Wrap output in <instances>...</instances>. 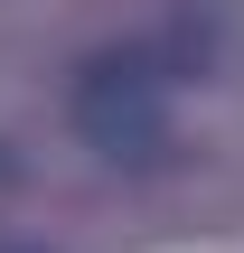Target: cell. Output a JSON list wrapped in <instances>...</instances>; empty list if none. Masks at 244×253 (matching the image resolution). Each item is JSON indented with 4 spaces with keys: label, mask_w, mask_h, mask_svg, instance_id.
<instances>
[{
    "label": "cell",
    "mask_w": 244,
    "mask_h": 253,
    "mask_svg": "<svg viewBox=\"0 0 244 253\" xmlns=\"http://www.w3.org/2000/svg\"><path fill=\"white\" fill-rule=\"evenodd\" d=\"M66 122H75V141H85L94 160L150 169V160L169 150V84H160L150 56H94V66L75 75V94H66Z\"/></svg>",
    "instance_id": "obj_1"
}]
</instances>
